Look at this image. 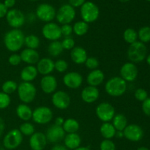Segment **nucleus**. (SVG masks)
Listing matches in <instances>:
<instances>
[{"instance_id": "nucleus-23", "label": "nucleus", "mask_w": 150, "mask_h": 150, "mask_svg": "<svg viewBox=\"0 0 150 150\" xmlns=\"http://www.w3.org/2000/svg\"><path fill=\"white\" fill-rule=\"evenodd\" d=\"M105 80V74L103 72L99 69L91 70L86 76V82L89 86L98 87L103 83Z\"/></svg>"}, {"instance_id": "nucleus-42", "label": "nucleus", "mask_w": 150, "mask_h": 150, "mask_svg": "<svg viewBox=\"0 0 150 150\" xmlns=\"http://www.w3.org/2000/svg\"><path fill=\"white\" fill-rule=\"evenodd\" d=\"M64 50H72L76 46V42L71 37H66L61 42Z\"/></svg>"}, {"instance_id": "nucleus-31", "label": "nucleus", "mask_w": 150, "mask_h": 150, "mask_svg": "<svg viewBox=\"0 0 150 150\" xmlns=\"http://www.w3.org/2000/svg\"><path fill=\"white\" fill-rule=\"evenodd\" d=\"M89 24L83 21H79L73 26V33L79 37H82L86 35L89 31Z\"/></svg>"}, {"instance_id": "nucleus-48", "label": "nucleus", "mask_w": 150, "mask_h": 150, "mask_svg": "<svg viewBox=\"0 0 150 150\" xmlns=\"http://www.w3.org/2000/svg\"><path fill=\"white\" fill-rule=\"evenodd\" d=\"M7 11H8V9L4 6V4L3 3L0 2V19L5 17Z\"/></svg>"}, {"instance_id": "nucleus-6", "label": "nucleus", "mask_w": 150, "mask_h": 150, "mask_svg": "<svg viewBox=\"0 0 150 150\" xmlns=\"http://www.w3.org/2000/svg\"><path fill=\"white\" fill-rule=\"evenodd\" d=\"M23 136L18 129H12L7 132L3 138L2 146L4 149L8 150L16 149L23 142Z\"/></svg>"}, {"instance_id": "nucleus-34", "label": "nucleus", "mask_w": 150, "mask_h": 150, "mask_svg": "<svg viewBox=\"0 0 150 150\" xmlns=\"http://www.w3.org/2000/svg\"><path fill=\"white\" fill-rule=\"evenodd\" d=\"M123 39L130 45L138 41V32L133 28H127L123 32Z\"/></svg>"}, {"instance_id": "nucleus-38", "label": "nucleus", "mask_w": 150, "mask_h": 150, "mask_svg": "<svg viewBox=\"0 0 150 150\" xmlns=\"http://www.w3.org/2000/svg\"><path fill=\"white\" fill-rule=\"evenodd\" d=\"M11 103V98L7 94L0 92V110L6 109Z\"/></svg>"}, {"instance_id": "nucleus-54", "label": "nucleus", "mask_w": 150, "mask_h": 150, "mask_svg": "<svg viewBox=\"0 0 150 150\" xmlns=\"http://www.w3.org/2000/svg\"><path fill=\"white\" fill-rule=\"evenodd\" d=\"M74 150H91L90 148L89 147V146H80L79 147L76 148V149H75Z\"/></svg>"}, {"instance_id": "nucleus-1", "label": "nucleus", "mask_w": 150, "mask_h": 150, "mask_svg": "<svg viewBox=\"0 0 150 150\" xmlns=\"http://www.w3.org/2000/svg\"><path fill=\"white\" fill-rule=\"evenodd\" d=\"M24 34L21 29H13L6 32L3 42L5 48L9 51L16 53L24 45Z\"/></svg>"}, {"instance_id": "nucleus-33", "label": "nucleus", "mask_w": 150, "mask_h": 150, "mask_svg": "<svg viewBox=\"0 0 150 150\" xmlns=\"http://www.w3.org/2000/svg\"><path fill=\"white\" fill-rule=\"evenodd\" d=\"M24 45H26V48L37 50L40 45V40L37 35L31 34L27 36H25Z\"/></svg>"}, {"instance_id": "nucleus-35", "label": "nucleus", "mask_w": 150, "mask_h": 150, "mask_svg": "<svg viewBox=\"0 0 150 150\" xmlns=\"http://www.w3.org/2000/svg\"><path fill=\"white\" fill-rule=\"evenodd\" d=\"M18 86V84L15 81L7 80L4 81L1 85V92L10 95L17 91Z\"/></svg>"}, {"instance_id": "nucleus-43", "label": "nucleus", "mask_w": 150, "mask_h": 150, "mask_svg": "<svg viewBox=\"0 0 150 150\" xmlns=\"http://www.w3.org/2000/svg\"><path fill=\"white\" fill-rule=\"evenodd\" d=\"M134 97L138 101L144 102L148 98V93L144 89L139 88L134 92Z\"/></svg>"}, {"instance_id": "nucleus-25", "label": "nucleus", "mask_w": 150, "mask_h": 150, "mask_svg": "<svg viewBox=\"0 0 150 150\" xmlns=\"http://www.w3.org/2000/svg\"><path fill=\"white\" fill-rule=\"evenodd\" d=\"M64 145L68 149L74 150L81 144V138L77 133H67L64 138Z\"/></svg>"}, {"instance_id": "nucleus-46", "label": "nucleus", "mask_w": 150, "mask_h": 150, "mask_svg": "<svg viewBox=\"0 0 150 150\" xmlns=\"http://www.w3.org/2000/svg\"><path fill=\"white\" fill-rule=\"evenodd\" d=\"M142 108L145 115L150 117V98L149 97L144 102H142Z\"/></svg>"}, {"instance_id": "nucleus-5", "label": "nucleus", "mask_w": 150, "mask_h": 150, "mask_svg": "<svg viewBox=\"0 0 150 150\" xmlns=\"http://www.w3.org/2000/svg\"><path fill=\"white\" fill-rule=\"evenodd\" d=\"M80 14L82 21L87 23L88 24L94 23L99 18V7L92 1H87L81 7Z\"/></svg>"}, {"instance_id": "nucleus-16", "label": "nucleus", "mask_w": 150, "mask_h": 150, "mask_svg": "<svg viewBox=\"0 0 150 150\" xmlns=\"http://www.w3.org/2000/svg\"><path fill=\"white\" fill-rule=\"evenodd\" d=\"M66 133L63 130L62 126L52 125L50 126L47 130L45 136L48 142L51 144H59L62 141L64 140V138L65 136Z\"/></svg>"}, {"instance_id": "nucleus-19", "label": "nucleus", "mask_w": 150, "mask_h": 150, "mask_svg": "<svg viewBox=\"0 0 150 150\" xmlns=\"http://www.w3.org/2000/svg\"><path fill=\"white\" fill-rule=\"evenodd\" d=\"M29 143L32 150H43L46 146L48 141L45 133L35 132L29 138Z\"/></svg>"}, {"instance_id": "nucleus-37", "label": "nucleus", "mask_w": 150, "mask_h": 150, "mask_svg": "<svg viewBox=\"0 0 150 150\" xmlns=\"http://www.w3.org/2000/svg\"><path fill=\"white\" fill-rule=\"evenodd\" d=\"M138 39L144 44L150 42V26H145L139 29L138 32Z\"/></svg>"}, {"instance_id": "nucleus-8", "label": "nucleus", "mask_w": 150, "mask_h": 150, "mask_svg": "<svg viewBox=\"0 0 150 150\" xmlns=\"http://www.w3.org/2000/svg\"><path fill=\"white\" fill-rule=\"evenodd\" d=\"M95 114L97 117L103 122H110L115 116L116 111L110 103L103 102L97 105Z\"/></svg>"}, {"instance_id": "nucleus-30", "label": "nucleus", "mask_w": 150, "mask_h": 150, "mask_svg": "<svg viewBox=\"0 0 150 150\" xmlns=\"http://www.w3.org/2000/svg\"><path fill=\"white\" fill-rule=\"evenodd\" d=\"M62 128L66 133H77L78 130L80 128V124L75 119L69 118L67 120H64Z\"/></svg>"}, {"instance_id": "nucleus-15", "label": "nucleus", "mask_w": 150, "mask_h": 150, "mask_svg": "<svg viewBox=\"0 0 150 150\" xmlns=\"http://www.w3.org/2000/svg\"><path fill=\"white\" fill-rule=\"evenodd\" d=\"M124 138L132 142H140L144 137V130L141 126L136 124L127 125L123 130Z\"/></svg>"}, {"instance_id": "nucleus-56", "label": "nucleus", "mask_w": 150, "mask_h": 150, "mask_svg": "<svg viewBox=\"0 0 150 150\" xmlns=\"http://www.w3.org/2000/svg\"><path fill=\"white\" fill-rule=\"evenodd\" d=\"M146 63H147V64L150 66V54H149L148 56H146Z\"/></svg>"}, {"instance_id": "nucleus-17", "label": "nucleus", "mask_w": 150, "mask_h": 150, "mask_svg": "<svg viewBox=\"0 0 150 150\" xmlns=\"http://www.w3.org/2000/svg\"><path fill=\"white\" fill-rule=\"evenodd\" d=\"M63 83L64 86L70 89H77L83 83V76L78 72H69L63 76Z\"/></svg>"}, {"instance_id": "nucleus-28", "label": "nucleus", "mask_w": 150, "mask_h": 150, "mask_svg": "<svg viewBox=\"0 0 150 150\" xmlns=\"http://www.w3.org/2000/svg\"><path fill=\"white\" fill-rule=\"evenodd\" d=\"M100 132L104 139H112L115 137L117 130L111 123L103 122L100 127Z\"/></svg>"}, {"instance_id": "nucleus-44", "label": "nucleus", "mask_w": 150, "mask_h": 150, "mask_svg": "<svg viewBox=\"0 0 150 150\" xmlns=\"http://www.w3.org/2000/svg\"><path fill=\"white\" fill-rule=\"evenodd\" d=\"M21 58L20 54H18L16 53H13V54L9 57L8 62L12 66H18L21 62Z\"/></svg>"}, {"instance_id": "nucleus-26", "label": "nucleus", "mask_w": 150, "mask_h": 150, "mask_svg": "<svg viewBox=\"0 0 150 150\" xmlns=\"http://www.w3.org/2000/svg\"><path fill=\"white\" fill-rule=\"evenodd\" d=\"M38 75V70L35 65H27L22 69L20 77L23 82H32L36 79Z\"/></svg>"}, {"instance_id": "nucleus-10", "label": "nucleus", "mask_w": 150, "mask_h": 150, "mask_svg": "<svg viewBox=\"0 0 150 150\" xmlns=\"http://www.w3.org/2000/svg\"><path fill=\"white\" fill-rule=\"evenodd\" d=\"M57 11L54 6L47 3L39 4L36 8L35 16L41 21L49 23L56 18Z\"/></svg>"}, {"instance_id": "nucleus-20", "label": "nucleus", "mask_w": 150, "mask_h": 150, "mask_svg": "<svg viewBox=\"0 0 150 150\" xmlns=\"http://www.w3.org/2000/svg\"><path fill=\"white\" fill-rule=\"evenodd\" d=\"M100 96V91L98 87L87 86L83 89L81 93L82 100L86 103H93L96 102Z\"/></svg>"}, {"instance_id": "nucleus-21", "label": "nucleus", "mask_w": 150, "mask_h": 150, "mask_svg": "<svg viewBox=\"0 0 150 150\" xmlns=\"http://www.w3.org/2000/svg\"><path fill=\"white\" fill-rule=\"evenodd\" d=\"M37 70L38 73L42 76L51 75L54 70V62L51 58L40 59L39 62L37 63Z\"/></svg>"}, {"instance_id": "nucleus-47", "label": "nucleus", "mask_w": 150, "mask_h": 150, "mask_svg": "<svg viewBox=\"0 0 150 150\" xmlns=\"http://www.w3.org/2000/svg\"><path fill=\"white\" fill-rule=\"evenodd\" d=\"M68 1L69 4L74 8L75 7H81L86 2V0H68Z\"/></svg>"}, {"instance_id": "nucleus-39", "label": "nucleus", "mask_w": 150, "mask_h": 150, "mask_svg": "<svg viewBox=\"0 0 150 150\" xmlns=\"http://www.w3.org/2000/svg\"><path fill=\"white\" fill-rule=\"evenodd\" d=\"M68 63L64 59H58L54 62V70H57L58 73H64L68 69Z\"/></svg>"}, {"instance_id": "nucleus-11", "label": "nucleus", "mask_w": 150, "mask_h": 150, "mask_svg": "<svg viewBox=\"0 0 150 150\" xmlns=\"http://www.w3.org/2000/svg\"><path fill=\"white\" fill-rule=\"evenodd\" d=\"M5 18L8 25L13 29H20L26 22V17L24 14L18 9L9 10Z\"/></svg>"}, {"instance_id": "nucleus-18", "label": "nucleus", "mask_w": 150, "mask_h": 150, "mask_svg": "<svg viewBox=\"0 0 150 150\" xmlns=\"http://www.w3.org/2000/svg\"><path fill=\"white\" fill-rule=\"evenodd\" d=\"M40 86L41 90L46 95H51L57 91V80L54 76L48 75V76H44L41 79L40 82Z\"/></svg>"}, {"instance_id": "nucleus-22", "label": "nucleus", "mask_w": 150, "mask_h": 150, "mask_svg": "<svg viewBox=\"0 0 150 150\" xmlns=\"http://www.w3.org/2000/svg\"><path fill=\"white\" fill-rule=\"evenodd\" d=\"M21 61L28 65H34L40 60V54L37 50L25 48L20 54Z\"/></svg>"}, {"instance_id": "nucleus-4", "label": "nucleus", "mask_w": 150, "mask_h": 150, "mask_svg": "<svg viewBox=\"0 0 150 150\" xmlns=\"http://www.w3.org/2000/svg\"><path fill=\"white\" fill-rule=\"evenodd\" d=\"M18 96L22 103L29 104L34 101L37 95V89L32 82H23L18 84Z\"/></svg>"}, {"instance_id": "nucleus-50", "label": "nucleus", "mask_w": 150, "mask_h": 150, "mask_svg": "<svg viewBox=\"0 0 150 150\" xmlns=\"http://www.w3.org/2000/svg\"><path fill=\"white\" fill-rule=\"evenodd\" d=\"M51 150H68L64 145L60 144H56L51 147Z\"/></svg>"}, {"instance_id": "nucleus-53", "label": "nucleus", "mask_w": 150, "mask_h": 150, "mask_svg": "<svg viewBox=\"0 0 150 150\" xmlns=\"http://www.w3.org/2000/svg\"><path fill=\"white\" fill-rule=\"evenodd\" d=\"M115 137L117 138V139L124 138V133H123V131H119V130H117L115 134Z\"/></svg>"}, {"instance_id": "nucleus-51", "label": "nucleus", "mask_w": 150, "mask_h": 150, "mask_svg": "<svg viewBox=\"0 0 150 150\" xmlns=\"http://www.w3.org/2000/svg\"><path fill=\"white\" fill-rule=\"evenodd\" d=\"M4 130H5V122L4 120L0 117V137L3 135Z\"/></svg>"}, {"instance_id": "nucleus-32", "label": "nucleus", "mask_w": 150, "mask_h": 150, "mask_svg": "<svg viewBox=\"0 0 150 150\" xmlns=\"http://www.w3.org/2000/svg\"><path fill=\"white\" fill-rule=\"evenodd\" d=\"M63 51L64 49H63L61 42L59 40L52 41L50 42L48 46V52L51 57H59L63 52Z\"/></svg>"}, {"instance_id": "nucleus-60", "label": "nucleus", "mask_w": 150, "mask_h": 150, "mask_svg": "<svg viewBox=\"0 0 150 150\" xmlns=\"http://www.w3.org/2000/svg\"><path fill=\"white\" fill-rule=\"evenodd\" d=\"M146 1H150V0H146Z\"/></svg>"}, {"instance_id": "nucleus-24", "label": "nucleus", "mask_w": 150, "mask_h": 150, "mask_svg": "<svg viewBox=\"0 0 150 150\" xmlns=\"http://www.w3.org/2000/svg\"><path fill=\"white\" fill-rule=\"evenodd\" d=\"M70 58L75 64H84L88 58L87 52L83 47L75 46L70 51Z\"/></svg>"}, {"instance_id": "nucleus-55", "label": "nucleus", "mask_w": 150, "mask_h": 150, "mask_svg": "<svg viewBox=\"0 0 150 150\" xmlns=\"http://www.w3.org/2000/svg\"><path fill=\"white\" fill-rule=\"evenodd\" d=\"M136 150H150L149 148L146 147V146H140V147L138 148Z\"/></svg>"}, {"instance_id": "nucleus-9", "label": "nucleus", "mask_w": 150, "mask_h": 150, "mask_svg": "<svg viewBox=\"0 0 150 150\" xmlns=\"http://www.w3.org/2000/svg\"><path fill=\"white\" fill-rule=\"evenodd\" d=\"M54 114L49 107L39 106L32 112V120L38 125H46L51 122Z\"/></svg>"}, {"instance_id": "nucleus-59", "label": "nucleus", "mask_w": 150, "mask_h": 150, "mask_svg": "<svg viewBox=\"0 0 150 150\" xmlns=\"http://www.w3.org/2000/svg\"><path fill=\"white\" fill-rule=\"evenodd\" d=\"M29 1H38V0H29Z\"/></svg>"}, {"instance_id": "nucleus-7", "label": "nucleus", "mask_w": 150, "mask_h": 150, "mask_svg": "<svg viewBox=\"0 0 150 150\" xmlns=\"http://www.w3.org/2000/svg\"><path fill=\"white\" fill-rule=\"evenodd\" d=\"M76 10L74 7L69 4L62 5L57 10L56 14V19L60 24H70L76 18Z\"/></svg>"}, {"instance_id": "nucleus-27", "label": "nucleus", "mask_w": 150, "mask_h": 150, "mask_svg": "<svg viewBox=\"0 0 150 150\" xmlns=\"http://www.w3.org/2000/svg\"><path fill=\"white\" fill-rule=\"evenodd\" d=\"M32 112L33 110L28 105V104L21 103L16 108V115L23 122H28L32 119Z\"/></svg>"}, {"instance_id": "nucleus-49", "label": "nucleus", "mask_w": 150, "mask_h": 150, "mask_svg": "<svg viewBox=\"0 0 150 150\" xmlns=\"http://www.w3.org/2000/svg\"><path fill=\"white\" fill-rule=\"evenodd\" d=\"M16 0H4L3 4H4V6H5L7 9H12L14 7L15 4H16Z\"/></svg>"}, {"instance_id": "nucleus-36", "label": "nucleus", "mask_w": 150, "mask_h": 150, "mask_svg": "<svg viewBox=\"0 0 150 150\" xmlns=\"http://www.w3.org/2000/svg\"><path fill=\"white\" fill-rule=\"evenodd\" d=\"M19 131L23 136H31L35 133V127L33 124L28 122H24L19 127Z\"/></svg>"}, {"instance_id": "nucleus-57", "label": "nucleus", "mask_w": 150, "mask_h": 150, "mask_svg": "<svg viewBox=\"0 0 150 150\" xmlns=\"http://www.w3.org/2000/svg\"><path fill=\"white\" fill-rule=\"evenodd\" d=\"M119 1H121V2H123V3H125V2H127V1H130V0H119Z\"/></svg>"}, {"instance_id": "nucleus-12", "label": "nucleus", "mask_w": 150, "mask_h": 150, "mask_svg": "<svg viewBox=\"0 0 150 150\" xmlns=\"http://www.w3.org/2000/svg\"><path fill=\"white\" fill-rule=\"evenodd\" d=\"M42 35L44 38L51 42L59 40L62 37L61 26L54 22L46 23L42 28Z\"/></svg>"}, {"instance_id": "nucleus-45", "label": "nucleus", "mask_w": 150, "mask_h": 150, "mask_svg": "<svg viewBox=\"0 0 150 150\" xmlns=\"http://www.w3.org/2000/svg\"><path fill=\"white\" fill-rule=\"evenodd\" d=\"M61 32L62 35L66 37H70L72 33H73V26L70 24H64L61 26Z\"/></svg>"}, {"instance_id": "nucleus-13", "label": "nucleus", "mask_w": 150, "mask_h": 150, "mask_svg": "<svg viewBox=\"0 0 150 150\" xmlns=\"http://www.w3.org/2000/svg\"><path fill=\"white\" fill-rule=\"evenodd\" d=\"M51 102L55 108L60 110H64L70 106L71 99L67 92L62 90H59L52 94Z\"/></svg>"}, {"instance_id": "nucleus-58", "label": "nucleus", "mask_w": 150, "mask_h": 150, "mask_svg": "<svg viewBox=\"0 0 150 150\" xmlns=\"http://www.w3.org/2000/svg\"><path fill=\"white\" fill-rule=\"evenodd\" d=\"M0 150H5V149L4 148V146H1V144H0Z\"/></svg>"}, {"instance_id": "nucleus-3", "label": "nucleus", "mask_w": 150, "mask_h": 150, "mask_svg": "<svg viewBox=\"0 0 150 150\" xmlns=\"http://www.w3.org/2000/svg\"><path fill=\"white\" fill-rule=\"evenodd\" d=\"M147 55V48L144 43L136 41L130 44L127 51V56L130 62L139 63L146 59Z\"/></svg>"}, {"instance_id": "nucleus-14", "label": "nucleus", "mask_w": 150, "mask_h": 150, "mask_svg": "<svg viewBox=\"0 0 150 150\" xmlns=\"http://www.w3.org/2000/svg\"><path fill=\"white\" fill-rule=\"evenodd\" d=\"M120 77L126 82H133L137 79L139 70L136 64L133 62H126L121 67L120 70Z\"/></svg>"}, {"instance_id": "nucleus-52", "label": "nucleus", "mask_w": 150, "mask_h": 150, "mask_svg": "<svg viewBox=\"0 0 150 150\" xmlns=\"http://www.w3.org/2000/svg\"><path fill=\"white\" fill-rule=\"evenodd\" d=\"M64 120L63 117H58L55 119V122H54V125L58 126H62V127L63 123H64Z\"/></svg>"}, {"instance_id": "nucleus-41", "label": "nucleus", "mask_w": 150, "mask_h": 150, "mask_svg": "<svg viewBox=\"0 0 150 150\" xmlns=\"http://www.w3.org/2000/svg\"><path fill=\"white\" fill-rule=\"evenodd\" d=\"M100 150H116V144L111 139H104L100 144Z\"/></svg>"}, {"instance_id": "nucleus-40", "label": "nucleus", "mask_w": 150, "mask_h": 150, "mask_svg": "<svg viewBox=\"0 0 150 150\" xmlns=\"http://www.w3.org/2000/svg\"><path fill=\"white\" fill-rule=\"evenodd\" d=\"M84 64L88 69L91 70H94L98 69V67H99V61H98L96 57H89L86 59Z\"/></svg>"}, {"instance_id": "nucleus-29", "label": "nucleus", "mask_w": 150, "mask_h": 150, "mask_svg": "<svg viewBox=\"0 0 150 150\" xmlns=\"http://www.w3.org/2000/svg\"><path fill=\"white\" fill-rule=\"evenodd\" d=\"M111 121H112L111 124L113 125L114 128L116 129V130H119V131H123L128 125L127 117L122 114H115Z\"/></svg>"}, {"instance_id": "nucleus-2", "label": "nucleus", "mask_w": 150, "mask_h": 150, "mask_svg": "<svg viewBox=\"0 0 150 150\" xmlns=\"http://www.w3.org/2000/svg\"><path fill=\"white\" fill-rule=\"evenodd\" d=\"M127 89V83L120 76H114L106 81L105 84V92L114 98L124 95Z\"/></svg>"}]
</instances>
